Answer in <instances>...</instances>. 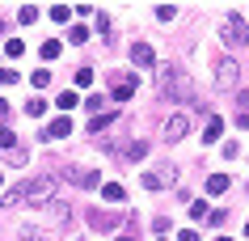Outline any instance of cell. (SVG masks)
I'll use <instances>...</instances> for the list:
<instances>
[{
  "instance_id": "cell-1",
  "label": "cell",
  "mask_w": 249,
  "mask_h": 241,
  "mask_svg": "<svg viewBox=\"0 0 249 241\" xmlns=\"http://www.w3.org/2000/svg\"><path fill=\"white\" fill-rule=\"evenodd\" d=\"M157 93L165 97V102H178V97L190 93V76H186L178 64H160L157 68Z\"/></svg>"
},
{
  "instance_id": "cell-2",
  "label": "cell",
  "mask_w": 249,
  "mask_h": 241,
  "mask_svg": "<svg viewBox=\"0 0 249 241\" xmlns=\"http://www.w3.org/2000/svg\"><path fill=\"white\" fill-rule=\"evenodd\" d=\"M144 190H169L173 182H178V165L173 161H160V165H152V169H144Z\"/></svg>"
},
{
  "instance_id": "cell-3",
  "label": "cell",
  "mask_w": 249,
  "mask_h": 241,
  "mask_svg": "<svg viewBox=\"0 0 249 241\" xmlns=\"http://www.w3.org/2000/svg\"><path fill=\"white\" fill-rule=\"evenodd\" d=\"M59 178H68V182H76V186H85V190L102 186V174H97V169H76L72 161H59Z\"/></svg>"
},
{
  "instance_id": "cell-4",
  "label": "cell",
  "mask_w": 249,
  "mask_h": 241,
  "mask_svg": "<svg viewBox=\"0 0 249 241\" xmlns=\"http://www.w3.org/2000/svg\"><path fill=\"white\" fill-rule=\"evenodd\" d=\"M224 38L232 42V47H249V26L241 13H228L224 17Z\"/></svg>"
},
{
  "instance_id": "cell-5",
  "label": "cell",
  "mask_w": 249,
  "mask_h": 241,
  "mask_svg": "<svg viewBox=\"0 0 249 241\" xmlns=\"http://www.w3.org/2000/svg\"><path fill=\"white\" fill-rule=\"evenodd\" d=\"M55 199V178H34V182H26V203H47Z\"/></svg>"
},
{
  "instance_id": "cell-6",
  "label": "cell",
  "mask_w": 249,
  "mask_h": 241,
  "mask_svg": "<svg viewBox=\"0 0 249 241\" xmlns=\"http://www.w3.org/2000/svg\"><path fill=\"white\" fill-rule=\"evenodd\" d=\"M236 76H241L236 59H232V55H220V59H215V85H220V89H232Z\"/></svg>"
},
{
  "instance_id": "cell-7",
  "label": "cell",
  "mask_w": 249,
  "mask_h": 241,
  "mask_svg": "<svg viewBox=\"0 0 249 241\" xmlns=\"http://www.w3.org/2000/svg\"><path fill=\"white\" fill-rule=\"evenodd\" d=\"M186 131H190V119H186V114H169V119H165V127H160V140L178 144Z\"/></svg>"
},
{
  "instance_id": "cell-8",
  "label": "cell",
  "mask_w": 249,
  "mask_h": 241,
  "mask_svg": "<svg viewBox=\"0 0 249 241\" xmlns=\"http://www.w3.org/2000/svg\"><path fill=\"white\" fill-rule=\"evenodd\" d=\"M131 93H135V76H131V72H123V76L114 72V76H110V97L123 102V97H131Z\"/></svg>"
},
{
  "instance_id": "cell-9",
  "label": "cell",
  "mask_w": 249,
  "mask_h": 241,
  "mask_svg": "<svg viewBox=\"0 0 249 241\" xmlns=\"http://www.w3.org/2000/svg\"><path fill=\"white\" fill-rule=\"evenodd\" d=\"M64 135H72V119H68V114H59V119H51V127L42 131V140L51 144V140H64Z\"/></svg>"
},
{
  "instance_id": "cell-10",
  "label": "cell",
  "mask_w": 249,
  "mask_h": 241,
  "mask_svg": "<svg viewBox=\"0 0 249 241\" xmlns=\"http://www.w3.org/2000/svg\"><path fill=\"white\" fill-rule=\"evenodd\" d=\"M47 216H51L59 228H68V216H72V212H68V203H64V199H51V203H47Z\"/></svg>"
},
{
  "instance_id": "cell-11",
  "label": "cell",
  "mask_w": 249,
  "mask_h": 241,
  "mask_svg": "<svg viewBox=\"0 0 249 241\" xmlns=\"http://www.w3.org/2000/svg\"><path fill=\"white\" fill-rule=\"evenodd\" d=\"M131 59H135L140 68H152V64H157V55H152L148 42H135V47H131Z\"/></svg>"
},
{
  "instance_id": "cell-12",
  "label": "cell",
  "mask_w": 249,
  "mask_h": 241,
  "mask_svg": "<svg viewBox=\"0 0 249 241\" xmlns=\"http://www.w3.org/2000/svg\"><path fill=\"white\" fill-rule=\"evenodd\" d=\"M0 203H4V207H17V203H26V182H17V186H9Z\"/></svg>"
},
{
  "instance_id": "cell-13",
  "label": "cell",
  "mask_w": 249,
  "mask_h": 241,
  "mask_svg": "<svg viewBox=\"0 0 249 241\" xmlns=\"http://www.w3.org/2000/svg\"><path fill=\"white\" fill-rule=\"evenodd\" d=\"M102 199L106 203H123V199H127V190L118 186V182H106V186H102Z\"/></svg>"
},
{
  "instance_id": "cell-14",
  "label": "cell",
  "mask_w": 249,
  "mask_h": 241,
  "mask_svg": "<svg viewBox=\"0 0 249 241\" xmlns=\"http://www.w3.org/2000/svg\"><path fill=\"white\" fill-rule=\"evenodd\" d=\"M220 131H224V119H207V127H203V140H207V144H215V140H220Z\"/></svg>"
},
{
  "instance_id": "cell-15",
  "label": "cell",
  "mask_w": 249,
  "mask_h": 241,
  "mask_svg": "<svg viewBox=\"0 0 249 241\" xmlns=\"http://www.w3.org/2000/svg\"><path fill=\"white\" fill-rule=\"evenodd\" d=\"M59 51H64V47H59V42H55V38H47V42H42V47H38V55H42V59H47V64H51V59H59Z\"/></svg>"
},
{
  "instance_id": "cell-16",
  "label": "cell",
  "mask_w": 249,
  "mask_h": 241,
  "mask_svg": "<svg viewBox=\"0 0 249 241\" xmlns=\"http://www.w3.org/2000/svg\"><path fill=\"white\" fill-rule=\"evenodd\" d=\"M110 123H118V110H110V114H97V119L89 123V131H106Z\"/></svg>"
},
{
  "instance_id": "cell-17",
  "label": "cell",
  "mask_w": 249,
  "mask_h": 241,
  "mask_svg": "<svg viewBox=\"0 0 249 241\" xmlns=\"http://www.w3.org/2000/svg\"><path fill=\"white\" fill-rule=\"evenodd\" d=\"M207 190H211V195H224V190H228V178H224V174H211L207 178Z\"/></svg>"
},
{
  "instance_id": "cell-18",
  "label": "cell",
  "mask_w": 249,
  "mask_h": 241,
  "mask_svg": "<svg viewBox=\"0 0 249 241\" xmlns=\"http://www.w3.org/2000/svg\"><path fill=\"white\" fill-rule=\"evenodd\" d=\"M85 38H89V30H85V26H72V30H68V42H72V47H80Z\"/></svg>"
},
{
  "instance_id": "cell-19",
  "label": "cell",
  "mask_w": 249,
  "mask_h": 241,
  "mask_svg": "<svg viewBox=\"0 0 249 241\" xmlns=\"http://www.w3.org/2000/svg\"><path fill=\"white\" fill-rule=\"evenodd\" d=\"M4 51L13 55V59H21V55H26V42H21V38H9V42H4Z\"/></svg>"
},
{
  "instance_id": "cell-20",
  "label": "cell",
  "mask_w": 249,
  "mask_h": 241,
  "mask_svg": "<svg viewBox=\"0 0 249 241\" xmlns=\"http://www.w3.org/2000/svg\"><path fill=\"white\" fill-rule=\"evenodd\" d=\"M76 102H80V97L72 93V89H68V93H59V97H55V106H59V110H72V106H76Z\"/></svg>"
},
{
  "instance_id": "cell-21",
  "label": "cell",
  "mask_w": 249,
  "mask_h": 241,
  "mask_svg": "<svg viewBox=\"0 0 249 241\" xmlns=\"http://www.w3.org/2000/svg\"><path fill=\"white\" fill-rule=\"evenodd\" d=\"M144 152H148V144H144V140H135V144H127V161H140Z\"/></svg>"
},
{
  "instance_id": "cell-22",
  "label": "cell",
  "mask_w": 249,
  "mask_h": 241,
  "mask_svg": "<svg viewBox=\"0 0 249 241\" xmlns=\"http://www.w3.org/2000/svg\"><path fill=\"white\" fill-rule=\"evenodd\" d=\"M89 224H93V228H114V220L102 216V212H89Z\"/></svg>"
},
{
  "instance_id": "cell-23",
  "label": "cell",
  "mask_w": 249,
  "mask_h": 241,
  "mask_svg": "<svg viewBox=\"0 0 249 241\" xmlns=\"http://www.w3.org/2000/svg\"><path fill=\"white\" fill-rule=\"evenodd\" d=\"M30 80H34V89H47V85H51V72H47V68H38Z\"/></svg>"
},
{
  "instance_id": "cell-24",
  "label": "cell",
  "mask_w": 249,
  "mask_h": 241,
  "mask_svg": "<svg viewBox=\"0 0 249 241\" xmlns=\"http://www.w3.org/2000/svg\"><path fill=\"white\" fill-rule=\"evenodd\" d=\"M0 148H9V152H13V148H17V135L9 131V127H0Z\"/></svg>"
},
{
  "instance_id": "cell-25",
  "label": "cell",
  "mask_w": 249,
  "mask_h": 241,
  "mask_svg": "<svg viewBox=\"0 0 249 241\" xmlns=\"http://www.w3.org/2000/svg\"><path fill=\"white\" fill-rule=\"evenodd\" d=\"M42 110H47V102H42V97H30V102H26V114H34V119H38Z\"/></svg>"
},
{
  "instance_id": "cell-26",
  "label": "cell",
  "mask_w": 249,
  "mask_h": 241,
  "mask_svg": "<svg viewBox=\"0 0 249 241\" xmlns=\"http://www.w3.org/2000/svg\"><path fill=\"white\" fill-rule=\"evenodd\" d=\"M21 241H42V228L38 224H26V228H21Z\"/></svg>"
},
{
  "instance_id": "cell-27",
  "label": "cell",
  "mask_w": 249,
  "mask_h": 241,
  "mask_svg": "<svg viewBox=\"0 0 249 241\" xmlns=\"http://www.w3.org/2000/svg\"><path fill=\"white\" fill-rule=\"evenodd\" d=\"M17 17H21V26H30V21L38 17V9H34V4H21V13H17Z\"/></svg>"
},
{
  "instance_id": "cell-28",
  "label": "cell",
  "mask_w": 249,
  "mask_h": 241,
  "mask_svg": "<svg viewBox=\"0 0 249 241\" xmlns=\"http://www.w3.org/2000/svg\"><path fill=\"white\" fill-rule=\"evenodd\" d=\"M157 17H160V21H173V17H178V9H173V4H157Z\"/></svg>"
},
{
  "instance_id": "cell-29",
  "label": "cell",
  "mask_w": 249,
  "mask_h": 241,
  "mask_svg": "<svg viewBox=\"0 0 249 241\" xmlns=\"http://www.w3.org/2000/svg\"><path fill=\"white\" fill-rule=\"evenodd\" d=\"M51 17H55V21H68V17H72V9H68V4H51Z\"/></svg>"
},
{
  "instance_id": "cell-30",
  "label": "cell",
  "mask_w": 249,
  "mask_h": 241,
  "mask_svg": "<svg viewBox=\"0 0 249 241\" xmlns=\"http://www.w3.org/2000/svg\"><path fill=\"white\" fill-rule=\"evenodd\" d=\"M76 85H80V89H89V85H93V72H89V68H80V72H76Z\"/></svg>"
},
{
  "instance_id": "cell-31",
  "label": "cell",
  "mask_w": 249,
  "mask_h": 241,
  "mask_svg": "<svg viewBox=\"0 0 249 241\" xmlns=\"http://www.w3.org/2000/svg\"><path fill=\"white\" fill-rule=\"evenodd\" d=\"M190 216H195V220H203V216H207V203L195 199V203H190Z\"/></svg>"
},
{
  "instance_id": "cell-32",
  "label": "cell",
  "mask_w": 249,
  "mask_h": 241,
  "mask_svg": "<svg viewBox=\"0 0 249 241\" xmlns=\"http://www.w3.org/2000/svg\"><path fill=\"white\" fill-rule=\"evenodd\" d=\"M102 102H106L102 93H89V97H85V110H102Z\"/></svg>"
},
{
  "instance_id": "cell-33",
  "label": "cell",
  "mask_w": 249,
  "mask_h": 241,
  "mask_svg": "<svg viewBox=\"0 0 249 241\" xmlns=\"http://www.w3.org/2000/svg\"><path fill=\"white\" fill-rule=\"evenodd\" d=\"M207 220H211V224H215V228H220L224 220H228V212H224V207H215V212H207Z\"/></svg>"
},
{
  "instance_id": "cell-34",
  "label": "cell",
  "mask_w": 249,
  "mask_h": 241,
  "mask_svg": "<svg viewBox=\"0 0 249 241\" xmlns=\"http://www.w3.org/2000/svg\"><path fill=\"white\" fill-rule=\"evenodd\" d=\"M0 85H17V72H13V68H0Z\"/></svg>"
},
{
  "instance_id": "cell-35",
  "label": "cell",
  "mask_w": 249,
  "mask_h": 241,
  "mask_svg": "<svg viewBox=\"0 0 249 241\" xmlns=\"http://www.w3.org/2000/svg\"><path fill=\"white\" fill-rule=\"evenodd\" d=\"M9 165H26V148H13L9 152Z\"/></svg>"
},
{
  "instance_id": "cell-36",
  "label": "cell",
  "mask_w": 249,
  "mask_h": 241,
  "mask_svg": "<svg viewBox=\"0 0 249 241\" xmlns=\"http://www.w3.org/2000/svg\"><path fill=\"white\" fill-rule=\"evenodd\" d=\"M135 228V224H131ZM131 228H127V233H123V237H114V241H135V233H131Z\"/></svg>"
},
{
  "instance_id": "cell-37",
  "label": "cell",
  "mask_w": 249,
  "mask_h": 241,
  "mask_svg": "<svg viewBox=\"0 0 249 241\" xmlns=\"http://www.w3.org/2000/svg\"><path fill=\"white\" fill-rule=\"evenodd\" d=\"M245 233H249V224H245Z\"/></svg>"
},
{
  "instance_id": "cell-38",
  "label": "cell",
  "mask_w": 249,
  "mask_h": 241,
  "mask_svg": "<svg viewBox=\"0 0 249 241\" xmlns=\"http://www.w3.org/2000/svg\"><path fill=\"white\" fill-rule=\"evenodd\" d=\"M220 241H228V237H220Z\"/></svg>"
}]
</instances>
